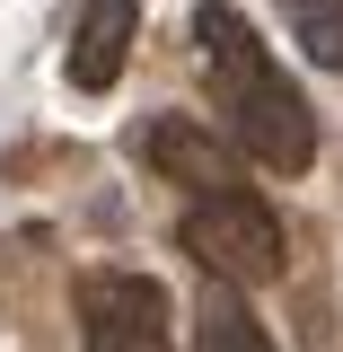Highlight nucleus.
I'll list each match as a JSON object with an SVG mask.
<instances>
[{
    "label": "nucleus",
    "mask_w": 343,
    "mask_h": 352,
    "mask_svg": "<svg viewBox=\"0 0 343 352\" xmlns=\"http://www.w3.org/2000/svg\"><path fill=\"white\" fill-rule=\"evenodd\" d=\"M176 247L203 264V273L238 282V291H256V282H282V264H291V247H282V220L264 212L256 194H238V185H212L194 212L176 220Z\"/></svg>",
    "instance_id": "nucleus-1"
},
{
    "label": "nucleus",
    "mask_w": 343,
    "mask_h": 352,
    "mask_svg": "<svg viewBox=\"0 0 343 352\" xmlns=\"http://www.w3.org/2000/svg\"><path fill=\"white\" fill-rule=\"evenodd\" d=\"M229 124H238V150L273 176H308L317 168V115H308V97L282 71H264L256 88H238L229 97Z\"/></svg>",
    "instance_id": "nucleus-2"
},
{
    "label": "nucleus",
    "mask_w": 343,
    "mask_h": 352,
    "mask_svg": "<svg viewBox=\"0 0 343 352\" xmlns=\"http://www.w3.org/2000/svg\"><path fill=\"white\" fill-rule=\"evenodd\" d=\"M132 36H141V0H88L80 36H71V88L80 97H106L132 62Z\"/></svg>",
    "instance_id": "nucleus-3"
},
{
    "label": "nucleus",
    "mask_w": 343,
    "mask_h": 352,
    "mask_svg": "<svg viewBox=\"0 0 343 352\" xmlns=\"http://www.w3.org/2000/svg\"><path fill=\"white\" fill-rule=\"evenodd\" d=\"M141 159L176 185H194V194H212L229 185V150H220L203 124H185V115H159V124H141Z\"/></svg>",
    "instance_id": "nucleus-4"
},
{
    "label": "nucleus",
    "mask_w": 343,
    "mask_h": 352,
    "mask_svg": "<svg viewBox=\"0 0 343 352\" xmlns=\"http://www.w3.org/2000/svg\"><path fill=\"white\" fill-rule=\"evenodd\" d=\"M194 36H203V62H212V88H220V97H238V88H256L264 71H273V62H264V36L229 9V0H203Z\"/></svg>",
    "instance_id": "nucleus-5"
},
{
    "label": "nucleus",
    "mask_w": 343,
    "mask_h": 352,
    "mask_svg": "<svg viewBox=\"0 0 343 352\" xmlns=\"http://www.w3.org/2000/svg\"><path fill=\"white\" fill-rule=\"evenodd\" d=\"M194 352H273L264 317L238 300V282L203 273V300H194Z\"/></svg>",
    "instance_id": "nucleus-6"
},
{
    "label": "nucleus",
    "mask_w": 343,
    "mask_h": 352,
    "mask_svg": "<svg viewBox=\"0 0 343 352\" xmlns=\"http://www.w3.org/2000/svg\"><path fill=\"white\" fill-rule=\"evenodd\" d=\"M291 9V36L317 71H343V0H282Z\"/></svg>",
    "instance_id": "nucleus-7"
},
{
    "label": "nucleus",
    "mask_w": 343,
    "mask_h": 352,
    "mask_svg": "<svg viewBox=\"0 0 343 352\" xmlns=\"http://www.w3.org/2000/svg\"><path fill=\"white\" fill-rule=\"evenodd\" d=\"M88 352H168V326H132V317H88Z\"/></svg>",
    "instance_id": "nucleus-8"
}]
</instances>
